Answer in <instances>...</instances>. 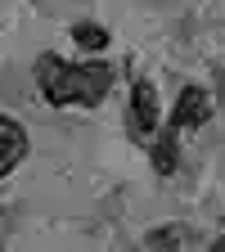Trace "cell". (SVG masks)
Masks as SVG:
<instances>
[{"mask_svg": "<svg viewBox=\"0 0 225 252\" xmlns=\"http://www.w3.org/2000/svg\"><path fill=\"white\" fill-rule=\"evenodd\" d=\"M36 86H41V94L50 104H81V108H90V104H99L104 94H108V86H113V68L108 63H68V59H59V54H41L36 59Z\"/></svg>", "mask_w": 225, "mask_h": 252, "instance_id": "obj_1", "label": "cell"}, {"mask_svg": "<svg viewBox=\"0 0 225 252\" xmlns=\"http://www.w3.org/2000/svg\"><path fill=\"white\" fill-rule=\"evenodd\" d=\"M126 126H131L135 140H149V135L158 131V90H153V81H135V86H131Z\"/></svg>", "mask_w": 225, "mask_h": 252, "instance_id": "obj_2", "label": "cell"}, {"mask_svg": "<svg viewBox=\"0 0 225 252\" xmlns=\"http://www.w3.org/2000/svg\"><path fill=\"white\" fill-rule=\"evenodd\" d=\"M207 117H212V94H207L203 86H185V90H180V99H176V108H171L167 131L180 135L185 126H203Z\"/></svg>", "mask_w": 225, "mask_h": 252, "instance_id": "obj_3", "label": "cell"}, {"mask_svg": "<svg viewBox=\"0 0 225 252\" xmlns=\"http://www.w3.org/2000/svg\"><path fill=\"white\" fill-rule=\"evenodd\" d=\"M23 153H27V135H23V126L14 117L0 113V176H5L9 167L23 162Z\"/></svg>", "mask_w": 225, "mask_h": 252, "instance_id": "obj_4", "label": "cell"}, {"mask_svg": "<svg viewBox=\"0 0 225 252\" xmlns=\"http://www.w3.org/2000/svg\"><path fill=\"white\" fill-rule=\"evenodd\" d=\"M72 41H77L86 54H99V50L108 45V32H104L99 23H72Z\"/></svg>", "mask_w": 225, "mask_h": 252, "instance_id": "obj_5", "label": "cell"}, {"mask_svg": "<svg viewBox=\"0 0 225 252\" xmlns=\"http://www.w3.org/2000/svg\"><path fill=\"white\" fill-rule=\"evenodd\" d=\"M176 162H180V153H176V135L162 131V140L153 144V167H158V176H171Z\"/></svg>", "mask_w": 225, "mask_h": 252, "instance_id": "obj_6", "label": "cell"}, {"mask_svg": "<svg viewBox=\"0 0 225 252\" xmlns=\"http://www.w3.org/2000/svg\"><path fill=\"white\" fill-rule=\"evenodd\" d=\"M212 252H225V225H221V239L212 243Z\"/></svg>", "mask_w": 225, "mask_h": 252, "instance_id": "obj_7", "label": "cell"}]
</instances>
